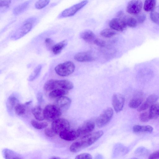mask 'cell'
Returning <instances> with one entry per match:
<instances>
[{"mask_svg": "<svg viewBox=\"0 0 159 159\" xmlns=\"http://www.w3.org/2000/svg\"><path fill=\"white\" fill-rule=\"evenodd\" d=\"M50 158L51 159H60V158L58 157H52Z\"/></svg>", "mask_w": 159, "mask_h": 159, "instance_id": "cell-45", "label": "cell"}, {"mask_svg": "<svg viewBox=\"0 0 159 159\" xmlns=\"http://www.w3.org/2000/svg\"><path fill=\"white\" fill-rule=\"evenodd\" d=\"M37 99L39 102H41L43 100V95L42 94L39 93H38L37 95Z\"/></svg>", "mask_w": 159, "mask_h": 159, "instance_id": "cell-44", "label": "cell"}, {"mask_svg": "<svg viewBox=\"0 0 159 159\" xmlns=\"http://www.w3.org/2000/svg\"><path fill=\"white\" fill-rule=\"evenodd\" d=\"M149 114L151 119H155L159 116V103H154L150 107Z\"/></svg>", "mask_w": 159, "mask_h": 159, "instance_id": "cell-21", "label": "cell"}, {"mask_svg": "<svg viewBox=\"0 0 159 159\" xmlns=\"http://www.w3.org/2000/svg\"><path fill=\"white\" fill-rule=\"evenodd\" d=\"M95 125L92 121L88 120L84 121L77 129L80 135H84L89 134L94 129Z\"/></svg>", "mask_w": 159, "mask_h": 159, "instance_id": "cell-11", "label": "cell"}, {"mask_svg": "<svg viewBox=\"0 0 159 159\" xmlns=\"http://www.w3.org/2000/svg\"><path fill=\"white\" fill-rule=\"evenodd\" d=\"M25 104L18 103L15 107V110L16 114L19 116L24 114L26 111V106Z\"/></svg>", "mask_w": 159, "mask_h": 159, "instance_id": "cell-31", "label": "cell"}, {"mask_svg": "<svg viewBox=\"0 0 159 159\" xmlns=\"http://www.w3.org/2000/svg\"><path fill=\"white\" fill-rule=\"evenodd\" d=\"M100 34L103 37L108 38L115 36L116 34V32L112 29H106L102 30Z\"/></svg>", "mask_w": 159, "mask_h": 159, "instance_id": "cell-30", "label": "cell"}, {"mask_svg": "<svg viewBox=\"0 0 159 159\" xmlns=\"http://www.w3.org/2000/svg\"><path fill=\"white\" fill-rule=\"evenodd\" d=\"M32 28V25L30 22H25L16 30L12 38L15 40L20 38L30 31Z\"/></svg>", "mask_w": 159, "mask_h": 159, "instance_id": "cell-9", "label": "cell"}, {"mask_svg": "<svg viewBox=\"0 0 159 159\" xmlns=\"http://www.w3.org/2000/svg\"><path fill=\"white\" fill-rule=\"evenodd\" d=\"M158 96L155 94H151L149 96L146 101L138 109V111L145 110L150 107L157 100Z\"/></svg>", "mask_w": 159, "mask_h": 159, "instance_id": "cell-14", "label": "cell"}, {"mask_svg": "<svg viewBox=\"0 0 159 159\" xmlns=\"http://www.w3.org/2000/svg\"><path fill=\"white\" fill-rule=\"evenodd\" d=\"M44 89L47 91H52L57 89V80H50L44 84Z\"/></svg>", "mask_w": 159, "mask_h": 159, "instance_id": "cell-25", "label": "cell"}, {"mask_svg": "<svg viewBox=\"0 0 159 159\" xmlns=\"http://www.w3.org/2000/svg\"><path fill=\"white\" fill-rule=\"evenodd\" d=\"M31 1V0L27 1L16 7L13 10V14L17 15L24 12L29 7Z\"/></svg>", "mask_w": 159, "mask_h": 159, "instance_id": "cell-19", "label": "cell"}, {"mask_svg": "<svg viewBox=\"0 0 159 159\" xmlns=\"http://www.w3.org/2000/svg\"><path fill=\"white\" fill-rule=\"evenodd\" d=\"M4 157L6 159H20V156L13 151L8 149H4L3 151Z\"/></svg>", "mask_w": 159, "mask_h": 159, "instance_id": "cell-20", "label": "cell"}, {"mask_svg": "<svg viewBox=\"0 0 159 159\" xmlns=\"http://www.w3.org/2000/svg\"><path fill=\"white\" fill-rule=\"evenodd\" d=\"M140 120L143 122L148 121L150 118L149 113L147 112H144L141 113L139 115Z\"/></svg>", "mask_w": 159, "mask_h": 159, "instance_id": "cell-36", "label": "cell"}, {"mask_svg": "<svg viewBox=\"0 0 159 159\" xmlns=\"http://www.w3.org/2000/svg\"><path fill=\"white\" fill-rule=\"evenodd\" d=\"M146 18L145 15L143 13H141L137 15L136 20L138 23H142L145 20Z\"/></svg>", "mask_w": 159, "mask_h": 159, "instance_id": "cell-40", "label": "cell"}, {"mask_svg": "<svg viewBox=\"0 0 159 159\" xmlns=\"http://www.w3.org/2000/svg\"><path fill=\"white\" fill-rule=\"evenodd\" d=\"M59 134L61 139L68 141H73L80 136L77 130H70L69 129L61 132Z\"/></svg>", "mask_w": 159, "mask_h": 159, "instance_id": "cell-13", "label": "cell"}, {"mask_svg": "<svg viewBox=\"0 0 159 159\" xmlns=\"http://www.w3.org/2000/svg\"><path fill=\"white\" fill-rule=\"evenodd\" d=\"M125 14L121 17H116L112 19L109 22V25L111 29L119 31H122L127 27Z\"/></svg>", "mask_w": 159, "mask_h": 159, "instance_id": "cell-7", "label": "cell"}, {"mask_svg": "<svg viewBox=\"0 0 159 159\" xmlns=\"http://www.w3.org/2000/svg\"><path fill=\"white\" fill-rule=\"evenodd\" d=\"M76 159H91L92 157L91 155L88 153H82L77 156L75 157Z\"/></svg>", "mask_w": 159, "mask_h": 159, "instance_id": "cell-38", "label": "cell"}, {"mask_svg": "<svg viewBox=\"0 0 159 159\" xmlns=\"http://www.w3.org/2000/svg\"><path fill=\"white\" fill-rule=\"evenodd\" d=\"M51 127L56 134H59L61 132L69 129L70 125L66 119L59 118L52 121Z\"/></svg>", "mask_w": 159, "mask_h": 159, "instance_id": "cell-4", "label": "cell"}, {"mask_svg": "<svg viewBox=\"0 0 159 159\" xmlns=\"http://www.w3.org/2000/svg\"><path fill=\"white\" fill-rule=\"evenodd\" d=\"M125 101V98L121 94L117 93L113 95L112 98V104L116 112H119L122 109Z\"/></svg>", "mask_w": 159, "mask_h": 159, "instance_id": "cell-10", "label": "cell"}, {"mask_svg": "<svg viewBox=\"0 0 159 159\" xmlns=\"http://www.w3.org/2000/svg\"><path fill=\"white\" fill-rule=\"evenodd\" d=\"M113 115L112 109L111 107L107 108L97 119V126L100 128L105 126L110 121Z\"/></svg>", "mask_w": 159, "mask_h": 159, "instance_id": "cell-6", "label": "cell"}, {"mask_svg": "<svg viewBox=\"0 0 159 159\" xmlns=\"http://www.w3.org/2000/svg\"><path fill=\"white\" fill-rule=\"evenodd\" d=\"M17 101V99L14 97H9L6 102V106L7 108L10 110H12L16 105Z\"/></svg>", "mask_w": 159, "mask_h": 159, "instance_id": "cell-33", "label": "cell"}, {"mask_svg": "<svg viewBox=\"0 0 159 159\" xmlns=\"http://www.w3.org/2000/svg\"><path fill=\"white\" fill-rule=\"evenodd\" d=\"M61 114V111L56 105H47L43 109L44 119L49 121H53L59 118Z\"/></svg>", "mask_w": 159, "mask_h": 159, "instance_id": "cell-3", "label": "cell"}, {"mask_svg": "<svg viewBox=\"0 0 159 159\" xmlns=\"http://www.w3.org/2000/svg\"><path fill=\"white\" fill-rule=\"evenodd\" d=\"M71 102V100L70 98L63 96L57 98L56 105L62 112L66 111L69 109Z\"/></svg>", "mask_w": 159, "mask_h": 159, "instance_id": "cell-12", "label": "cell"}, {"mask_svg": "<svg viewBox=\"0 0 159 159\" xmlns=\"http://www.w3.org/2000/svg\"><path fill=\"white\" fill-rule=\"evenodd\" d=\"M153 130V128L149 125L141 126L135 125L133 127V131L135 133H151Z\"/></svg>", "mask_w": 159, "mask_h": 159, "instance_id": "cell-17", "label": "cell"}, {"mask_svg": "<svg viewBox=\"0 0 159 159\" xmlns=\"http://www.w3.org/2000/svg\"><path fill=\"white\" fill-rule=\"evenodd\" d=\"M143 6V3L141 0H131L127 6V12L131 15H137L141 11Z\"/></svg>", "mask_w": 159, "mask_h": 159, "instance_id": "cell-8", "label": "cell"}, {"mask_svg": "<svg viewBox=\"0 0 159 159\" xmlns=\"http://www.w3.org/2000/svg\"><path fill=\"white\" fill-rule=\"evenodd\" d=\"M32 112L35 118L39 121H42L44 119L43 115V110L39 106H37L32 109Z\"/></svg>", "mask_w": 159, "mask_h": 159, "instance_id": "cell-16", "label": "cell"}, {"mask_svg": "<svg viewBox=\"0 0 159 159\" xmlns=\"http://www.w3.org/2000/svg\"><path fill=\"white\" fill-rule=\"evenodd\" d=\"M125 21L127 26L132 28L135 27L137 23V20L132 17L126 16Z\"/></svg>", "mask_w": 159, "mask_h": 159, "instance_id": "cell-34", "label": "cell"}, {"mask_svg": "<svg viewBox=\"0 0 159 159\" xmlns=\"http://www.w3.org/2000/svg\"><path fill=\"white\" fill-rule=\"evenodd\" d=\"M93 42L97 45L101 47H104L105 45V41L99 39H95Z\"/></svg>", "mask_w": 159, "mask_h": 159, "instance_id": "cell-41", "label": "cell"}, {"mask_svg": "<svg viewBox=\"0 0 159 159\" xmlns=\"http://www.w3.org/2000/svg\"><path fill=\"white\" fill-rule=\"evenodd\" d=\"M150 17L153 22L159 25V6L155 7L151 11Z\"/></svg>", "mask_w": 159, "mask_h": 159, "instance_id": "cell-26", "label": "cell"}, {"mask_svg": "<svg viewBox=\"0 0 159 159\" xmlns=\"http://www.w3.org/2000/svg\"><path fill=\"white\" fill-rule=\"evenodd\" d=\"M45 134L48 137H52L54 136L56 134L52 128H47L44 130Z\"/></svg>", "mask_w": 159, "mask_h": 159, "instance_id": "cell-39", "label": "cell"}, {"mask_svg": "<svg viewBox=\"0 0 159 159\" xmlns=\"http://www.w3.org/2000/svg\"><path fill=\"white\" fill-rule=\"evenodd\" d=\"M159 158V150L154 152L149 156V159H156Z\"/></svg>", "mask_w": 159, "mask_h": 159, "instance_id": "cell-43", "label": "cell"}, {"mask_svg": "<svg viewBox=\"0 0 159 159\" xmlns=\"http://www.w3.org/2000/svg\"><path fill=\"white\" fill-rule=\"evenodd\" d=\"M156 0H145L143 8L147 12L151 11L155 7Z\"/></svg>", "mask_w": 159, "mask_h": 159, "instance_id": "cell-27", "label": "cell"}, {"mask_svg": "<svg viewBox=\"0 0 159 159\" xmlns=\"http://www.w3.org/2000/svg\"><path fill=\"white\" fill-rule=\"evenodd\" d=\"M88 2V1L87 0H84L65 9L61 12L59 15V18L66 17L74 16L85 6Z\"/></svg>", "mask_w": 159, "mask_h": 159, "instance_id": "cell-5", "label": "cell"}, {"mask_svg": "<svg viewBox=\"0 0 159 159\" xmlns=\"http://www.w3.org/2000/svg\"><path fill=\"white\" fill-rule=\"evenodd\" d=\"M103 134V131L99 130L84 135L73 143L70 145V150L73 152H79L92 145Z\"/></svg>", "mask_w": 159, "mask_h": 159, "instance_id": "cell-1", "label": "cell"}, {"mask_svg": "<svg viewBox=\"0 0 159 159\" xmlns=\"http://www.w3.org/2000/svg\"><path fill=\"white\" fill-rule=\"evenodd\" d=\"M67 44V42L66 40L62 41L55 44L52 49V51L54 54L58 55L61 52Z\"/></svg>", "mask_w": 159, "mask_h": 159, "instance_id": "cell-18", "label": "cell"}, {"mask_svg": "<svg viewBox=\"0 0 159 159\" xmlns=\"http://www.w3.org/2000/svg\"><path fill=\"white\" fill-rule=\"evenodd\" d=\"M45 43L47 48L49 50H52L55 44L54 41L51 38H48L45 39Z\"/></svg>", "mask_w": 159, "mask_h": 159, "instance_id": "cell-37", "label": "cell"}, {"mask_svg": "<svg viewBox=\"0 0 159 159\" xmlns=\"http://www.w3.org/2000/svg\"><path fill=\"white\" fill-rule=\"evenodd\" d=\"M50 0H38L35 4V7L38 9H42L47 6Z\"/></svg>", "mask_w": 159, "mask_h": 159, "instance_id": "cell-35", "label": "cell"}, {"mask_svg": "<svg viewBox=\"0 0 159 159\" xmlns=\"http://www.w3.org/2000/svg\"><path fill=\"white\" fill-rule=\"evenodd\" d=\"M31 124L34 128L39 129L46 128L48 125V124L46 122H39L34 120H31Z\"/></svg>", "mask_w": 159, "mask_h": 159, "instance_id": "cell-32", "label": "cell"}, {"mask_svg": "<svg viewBox=\"0 0 159 159\" xmlns=\"http://www.w3.org/2000/svg\"><path fill=\"white\" fill-rule=\"evenodd\" d=\"M68 93L67 90L58 89L52 91L49 93V96L51 98H57L67 94Z\"/></svg>", "mask_w": 159, "mask_h": 159, "instance_id": "cell-22", "label": "cell"}, {"mask_svg": "<svg viewBox=\"0 0 159 159\" xmlns=\"http://www.w3.org/2000/svg\"><path fill=\"white\" fill-rule=\"evenodd\" d=\"M41 65H38L34 69L28 78L29 81H33L39 75L42 69Z\"/></svg>", "mask_w": 159, "mask_h": 159, "instance_id": "cell-28", "label": "cell"}, {"mask_svg": "<svg viewBox=\"0 0 159 159\" xmlns=\"http://www.w3.org/2000/svg\"><path fill=\"white\" fill-rule=\"evenodd\" d=\"M11 2V0H0L1 7H8Z\"/></svg>", "mask_w": 159, "mask_h": 159, "instance_id": "cell-42", "label": "cell"}, {"mask_svg": "<svg viewBox=\"0 0 159 159\" xmlns=\"http://www.w3.org/2000/svg\"><path fill=\"white\" fill-rule=\"evenodd\" d=\"M58 84L59 89L66 90L71 89L74 87L73 84L71 81L65 80H58Z\"/></svg>", "mask_w": 159, "mask_h": 159, "instance_id": "cell-23", "label": "cell"}, {"mask_svg": "<svg viewBox=\"0 0 159 159\" xmlns=\"http://www.w3.org/2000/svg\"><path fill=\"white\" fill-rule=\"evenodd\" d=\"M143 101L142 98L139 97L132 99L129 102V105L130 107L136 108L138 107Z\"/></svg>", "mask_w": 159, "mask_h": 159, "instance_id": "cell-29", "label": "cell"}, {"mask_svg": "<svg viewBox=\"0 0 159 159\" xmlns=\"http://www.w3.org/2000/svg\"><path fill=\"white\" fill-rule=\"evenodd\" d=\"M95 34L91 30H87L82 32L80 34V37L85 41L90 42L94 38Z\"/></svg>", "mask_w": 159, "mask_h": 159, "instance_id": "cell-24", "label": "cell"}, {"mask_svg": "<svg viewBox=\"0 0 159 159\" xmlns=\"http://www.w3.org/2000/svg\"><path fill=\"white\" fill-rule=\"evenodd\" d=\"M75 66L72 61H68L59 64L55 68L56 73L59 75L65 77L71 74L75 70Z\"/></svg>", "mask_w": 159, "mask_h": 159, "instance_id": "cell-2", "label": "cell"}, {"mask_svg": "<svg viewBox=\"0 0 159 159\" xmlns=\"http://www.w3.org/2000/svg\"><path fill=\"white\" fill-rule=\"evenodd\" d=\"M75 60L79 62H89L93 61L94 58L90 53L87 52H81L75 54Z\"/></svg>", "mask_w": 159, "mask_h": 159, "instance_id": "cell-15", "label": "cell"}]
</instances>
